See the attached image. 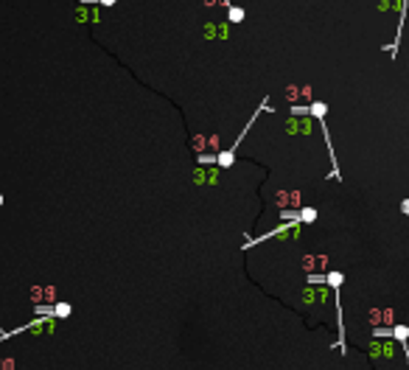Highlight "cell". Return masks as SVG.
I'll list each match as a JSON object with an SVG mask.
<instances>
[{
    "mask_svg": "<svg viewBox=\"0 0 409 370\" xmlns=\"http://www.w3.org/2000/svg\"><path fill=\"white\" fill-rule=\"evenodd\" d=\"M56 314H59V317H67V314H70V306H65V303L56 306Z\"/></svg>",
    "mask_w": 409,
    "mask_h": 370,
    "instance_id": "cell-4",
    "label": "cell"
},
{
    "mask_svg": "<svg viewBox=\"0 0 409 370\" xmlns=\"http://www.w3.org/2000/svg\"><path fill=\"white\" fill-rule=\"evenodd\" d=\"M314 216H317V213H314L311 208H306V211L300 213V219H303V222H314Z\"/></svg>",
    "mask_w": 409,
    "mask_h": 370,
    "instance_id": "cell-1",
    "label": "cell"
},
{
    "mask_svg": "<svg viewBox=\"0 0 409 370\" xmlns=\"http://www.w3.org/2000/svg\"><path fill=\"white\" fill-rule=\"evenodd\" d=\"M0 202H3V199H0Z\"/></svg>",
    "mask_w": 409,
    "mask_h": 370,
    "instance_id": "cell-7",
    "label": "cell"
},
{
    "mask_svg": "<svg viewBox=\"0 0 409 370\" xmlns=\"http://www.w3.org/2000/svg\"><path fill=\"white\" fill-rule=\"evenodd\" d=\"M395 337H398V340H406V337H409V331H406V328H395Z\"/></svg>",
    "mask_w": 409,
    "mask_h": 370,
    "instance_id": "cell-5",
    "label": "cell"
},
{
    "mask_svg": "<svg viewBox=\"0 0 409 370\" xmlns=\"http://www.w3.org/2000/svg\"><path fill=\"white\" fill-rule=\"evenodd\" d=\"M401 211H403V213H409V199H403V202H401Z\"/></svg>",
    "mask_w": 409,
    "mask_h": 370,
    "instance_id": "cell-6",
    "label": "cell"
},
{
    "mask_svg": "<svg viewBox=\"0 0 409 370\" xmlns=\"http://www.w3.org/2000/svg\"><path fill=\"white\" fill-rule=\"evenodd\" d=\"M311 112H314L317 118H322V115H325V104H314V107H311Z\"/></svg>",
    "mask_w": 409,
    "mask_h": 370,
    "instance_id": "cell-3",
    "label": "cell"
},
{
    "mask_svg": "<svg viewBox=\"0 0 409 370\" xmlns=\"http://www.w3.org/2000/svg\"><path fill=\"white\" fill-rule=\"evenodd\" d=\"M241 17H244V12H241V9H230V20H233V23H238Z\"/></svg>",
    "mask_w": 409,
    "mask_h": 370,
    "instance_id": "cell-2",
    "label": "cell"
}]
</instances>
